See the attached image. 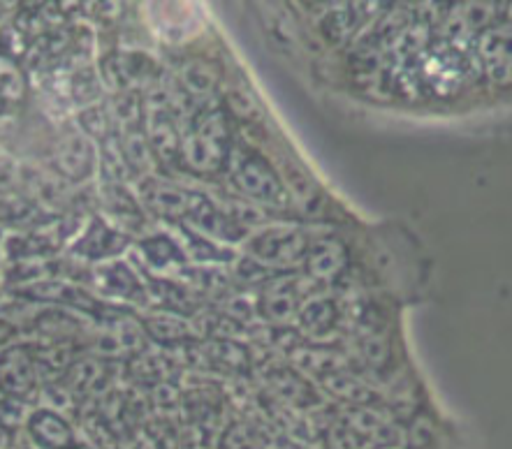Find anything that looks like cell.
<instances>
[{
	"label": "cell",
	"mask_w": 512,
	"mask_h": 449,
	"mask_svg": "<svg viewBox=\"0 0 512 449\" xmlns=\"http://www.w3.org/2000/svg\"><path fill=\"white\" fill-rule=\"evenodd\" d=\"M230 114L221 105L197 109L181 139L179 167L195 176H216L225 172L232 149Z\"/></svg>",
	"instance_id": "cell-1"
},
{
	"label": "cell",
	"mask_w": 512,
	"mask_h": 449,
	"mask_svg": "<svg viewBox=\"0 0 512 449\" xmlns=\"http://www.w3.org/2000/svg\"><path fill=\"white\" fill-rule=\"evenodd\" d=\"M225 174L230 176L234 190L246 200L265 206H279L285 202V188L272 163L244 144H232Z\"/></svg>",
	"instance_id": "cell-2"
},
{
	"label": "cell",
	"mask_w": 512,
	"mask_h": 449,
	"mask_svg": "<svg viewBox=\"0 0 512 449\" xmlns=\"http://www.w3.org/2000/svg\"><path fill=\"white\" fill-rule=\"evenodd\" d=\"M309 241L299 227L292 225H267L253 230L244 241V255L265 264L272 271H288L295 264L304 262Z\"/></svg>",
	"instance_id": "cell-3"
},
{
	"label": "cell",
	"mask_w": 512,
	"mask_h": 449,
	"mask_svg": "<svg viewBox=\"0 0 512 449\" xmlns=\"http://www.w3.org/2000/svg\"><path fill=\"white\" fill-rule=\"evenodd\" d=\"M51 172L61 176L70 186H84L100 169V144L93 142L82 130L63 132L51 146Z\"/></svg>",
	"instance_id": "cell-4"
},
{
	"label": "cell",
	"mask_w": 512,
	"mask_h": 449,
	"mask_svg": "<svg viewBox=\"0 0 512 449\" xmlns=\"http://www.w3.org/2000/svg\"><path fill=\"white\" fill-rule=\"evenodd\" d=\"M133 244V237L123 232L114 223H109L105 216H89L79 232L68 244V255L72 260L82 264H98L114 260L126 253L128 246Z\"/></svg>",
	"instance_id": "cell-5"
},
{
	"label": "cell",
	"mask_w": 512,
	"mask_h": 449,
	"mask_svg": "<svg viewBox=\"0 0 512 449\" xmlns=\"http://www.w3.org/2000/svg\"><path fill=\"white\" fill-rule=\"evenodd\" d=\"M89 281L102 301L116 306H149L144 276L121 257L93 264Z\"/></svg>",
	"instance_id": "cell-6"
},
{
	"label": "cell",
	"mask_w": 512,
	"mask_h": 449,
	"mask_svg": "<svg viewBox=\"0 0 512 449\" xmlns=\"http://www.w3.org/2000/svg\"><path fill=\"white\" fill-rule=\"evenodd\" d=\"M42 382L33 343H7L0 348V394L28 403L40 392Z\"/></svg>",
	"instance_id": "cell-7"
},
{
	"label": "cell",
	"mask_w": 512,
	"mask_h": 449,
	"mask_svg": "<svg viewBox=\"0 0 512 449\" xmlns=\"http://www.w3.org/2000/svg\"><path fill=\"white\" fill-rule=\"evenodd\" d=\"M197 195H200L197 190H188L158 174L137 181V197L146 213L165 220V223L184 225L197 202Z\"/></svg>",
	"instance_id": "cell-8"
},
{
	"label": "cell",
	"mask_w": 512,
	"mask_h": 449,
	"mask_svg": "<svg viewBox=\"0 0 512 449\" xmlns=\"http://www.w3.org/2000/svg\"><path fill=\"white\" fill-rule=\"evenodd\" d=\"M184 225L193 227V230L207 234V237L221 241L225 246L244 244L251 230H246L237 218L228 211V206L216 204L211 197L204 193L197 195V202L190 211V216Z\"/></svg>",
	"instance_id": "cell-9"
},
{
	"label": "cell",
	"mask_w": 512,
	"mask_h": 449,
	"mask_svg": "<svg viewBox=\"0 0 512 449\" xmlns=\"http://www.w3.org/2000/svg\"><path fill=\"white\" fill-rule=\"evenodd\" d=\"M299 306H302V290L297 278L288 271L269 278L258 294V318L274 325H285L290 318H297Z\"/></svg>",
	"instance_id": "cell-10"
},
{
	"label": "cell",
	"mask_w": 512,
	"mask_h": 449,
	"mask_svg": "<svg viewBox=\"0 0 512 449\" xmlns=\"http://www.w3.org/2000/svg\"><path fill=\"white\" fill-rule=\"evenodd\" d=\"M61 213L47 209L45 204L35 200L28 193L14 190V193L0 195V227L12 232H35L54 225Z\"/></svg>",
	"instance_id": "cell-11"
},
{
	"label": "cell",
	"mask_w": 512,
	"mask_h": 449,
	"mask_svg": "<svg viewBox=\"0 0 512 449\" xmlns=\"http://www.w3.org/2000/svg\"><path fill=\"white\" fill-rule=\"evenodd\" d=\"M98 202L109 223H114L123 232L133 230V227L135 230L142 227L146 223V216H149L140 197L133 195V190L128 188V183L100 181Z\"/></svg>",
	"instance_id": "cell-12"
},
{
	"label": "cell",
	"mask_w": 512,
	"mask_h": 449,
	"mask_svg": "<svg viewBox=\"0 0 512 449\" xmlns=\"http://www.w3.org/2000/svg\"><path fill=\"white\" fill-rule=\"evenodd\" d=\"M137 255H140L146 271L156 276H177L181 269L190 264L181 241L163 232L146 234L137 241Z\"/></svg>",
	"instance_id": "cell-13"
},
{
	"label": "cell",
	"mask_w": 512,
	"mask_h": 449,
	"mask_svg": "<svg viewBox=\"0 0 512 449\" xmlns=\"http://www.w3.org/2000/svg\"><path fill=\"white\" fill-rule=\"evenodd\" d=\"M112 359H105L93 352H79L75 362L68 366V371L63 373V382L68 385L77 396H89L105 392L112 382Z\"/></svg>",
	"instance_id": "cell-14"
},
{
	"label": "cell",
	"mask_w": 512,
	"mask_h": 449,
	"mask_svg": "<svg viewBox=\"0 0 512 449\" xmlns=\"http://www.w3.org/2000/svg\"><path fill=\"white\" fill-rule=\"evenodd\" d=\"M26 431L40 449H72L77 447V436L68 419L51 408L33 410L26 419Z\"/></svg>",
	"instance_id": "cell-15"
},
{
	"label": "cell",
	"mask_w": 512,
	"mask_h": 449,
	"mask_svg": "<svg viewBox=\"0 0 512 449\" xmlns=\"http://www.w3.org/2000/svg\"><path fill=\"white\" fill-rule=\"evenodd\" d=\"M140 320L146 331V338L163 345V348H184L190 341H197V338H200L193 327V322H190L186 315L153 308L151 313H146Z\"/></svg>",
	"instance_id": "cell-16"
},
{
	"label": "cell",
	"mask_w": 512,
	"mask_h": 449,
	"mask_svg": "<svg viewBox=\"0 0 512 449\" xmlns=\"http://www.w3.org/2000/svg\"><path fill=\"white\" fill-rule=\"evenodd\" d=\"M348 267V250L339 239H318L304 255L306 276L316 283H334Z\"/></svg>",
	"instance_id": "cell-17"
},
{
	"label": "cell",
	"mask_w": 512,
	"mask_h": 449,
	"mask_svg": "<svg viewBox=\"0 0 512 449\" xmlns=\"http://www.w3.org/2000/svg\"><path fill=\"white\" fill-rule=\"evenodd\" d=\"M197 350H200L204 366L214 368V371L246 373L251 368L248 348L234 338H197Z\"/></svg>",
	"instance_id": "cell-18"
},
{
	"label": "cell",
	"mask_w": 512,
	"mask_h": 449,
	"mask_svg": "<svg viewBox=\"0 0 512 449\" xmlns=\"http://www.w3.org/2000/svg\"><path fill=\"white\" fill-rule=\"evenodd\" d=\"M181 227V246H184L190 264H216V267H228L237 260L232 246H225L221 241L207 237V234L193 230L188 225Z\"/></svg>",
	"instance_id": "cell-19"
},
{
	"label": "cell",
	"mask_w": 512,
	"mask_h": 449,
	"mask_svg": "<svg viewBox=\"0 0 512 449\" xmlns=\"http://www.w3.org/2000/svg\"><path fill=\"white\" fill-rule=\"evenodd\" d=\"M116 139H119L121 156H123V160H126V165L135 181L149 179V176L156 174L158 160H156V156H153L151 144H149V139H146L144 128L116 132Z\"/></svg>",
	"instance_id": "cell-20"
},
{
	"label": "cell",
	"mask_w": 512,
	"mask_h": 449,
	"mask_svg": "<svg viewBox=\"0 0 512 449\" xmlns=\"http://www.w3.org/2000/svg\"><path fill=\"white\" fill-rule=\"evenodd\" d=\"M297 322L306 336L327 338L339 325V308L329 297H311L299 306Z\"/></svg>",
	"instance_id": "cell-21"
},
{
	"label": "cell",
	"mask_w": 512,
	"mask_h": 449,
	"mask_svg": "<svg viewBox=\"0 0 512 449\" xmlns=\"http://www.w3.org/2000/svg\"><path fill=\"white\" fill-rule=\"evenodd\" d=\"M269 387H272V392L279 396L281 401L290 403V406L306 408L318 401V396L313 394L309 382L295 371H274L269 375Z\"/></svg>",
	"instance_id": "cell-22"
},
{
	"label": "cell",
	"mask_w": 512,
	"mask_h": 449,
	"mask_svg": "<svg viewBox=\"0 0 512 449\" xmlns=\"http://www.w3.org/2000/svg\"><path fill=\"white\" fill-rule=\"evenodd\" d=\"M100 93L102 84L91 68H77L65 82V100L77 109L98 105Z\"/></svg>",
	"instance_id": "cell-23"
},
{
	"label": "cell",
	"mask_w": 512,
	"mask_h": 449,
	"mask_svg": "<svg viewBox=\"0 0 512 449\" xmlns=\"http://www.w3.org/2000/svg\"><path fill=\"white\" fill-rule=\"evenodd\" d=\"M323 387L334 396H339V399L353 403V406H371L373 399H376L371 389L364 385L360 378H355L353 373H346L343 368L336 373L325 375Z\"/></svg>",
	"instance_id": "cell-24"
},
{
	"label": "cell",
	"mask_w": 512,
	"mask_h": 449,
	"mask_svg": "<svg viewBox=\"0 0 512 449\" xmlns=\"http://www.w3.org/2000/svg\"><path fill=\"white\" fill-rule=\"evenodd\" d=\"M179 82L188 98L207 100V98H214L216 86H218V75L211 70V65H207L204 61H190L181 68Z\"/></svg>",
	"instance_id": "cell-25"
},
{
	"label": "cell",
	"mask_w": 512,
	"mask_h": 449,
	"mask_svg": "<svg viewBox=\"0 0 512 449\" xmlns=\"http://www.w3.org/2000/svg\"><path fill=\"white\" fill-rule=\"evenodd\" d=\"M77 128L82 130L84 135H89L93 142H98V144L105 142L107 137L116 135L105 102H98V105L79 109V112H77Z\"/></svg>",
	"instance_id": "cell-26"
},
{
	"label": "cell",
	"mask_w": 512,
	"mask_h": 449,
	"mask_svg": "<svg viewBox=\"0 0 512 449\" xmlns=\"http://www.w3.org/2000/svg\"><path fill=\"white\" fill-rule=\"evenodd\" d=\"M26 91V77L17 61L7 54L0 56V98L5 100V105H19L26 98Z\"/></svg>",
	"instance_id": "cell-27"
},
{
	"label": "cell",
	"mask_w": 512,
	"mask_h": 449,
	"mask_svg": "<svg viewBox=\"0 0 512 449\" xmlns=\"http://www.w3.org/2000/svg\"><path fill=\"white\" fill-rule=\"evenodd\" d=\"M297 355V364L304 371L316 373L320 378H325L329 373H336L343 368V359L339 357V352L325 350V348H306V350H295Z\"/></svg>",
	"instance_id": "cell-28"
},
{
	"label": "cell",
	"mask_w": 512,
	"mask_h": 449,
	"mask_svg": "<svg viewBox=\"0 0 512 449\" xmlns=\"http://www.w3.org/2000/svg\"><path fill=\"white\" fill-rule=\"evenodd\" d=\"M223 447L225 449H262L265 447V438H262L253 426L232 424L223 436Z\"/></svg>",
	"instance_id": "cell-29"
},
{
	"label": "cell",
	"mask_w": 512,
	"mask_h": 449,
	"mask_svg": "<svg viewBox=\"0 0 512 449\" xmlns=\"http://www.w3.org/2000/svg\"><path fill=\"white\" fill-rule=\"evenodd\" d=\"M21 190V169L12 158L0 156V195Z\"/></svg>",
	"instance_id": "cell-30"
},
{
	"label": "cell",
	"mask_w": 512,
	"mask_h": 449,
	"mask_svg": "<svg viewBox=\"0 0 512 449\" xmlns=\"http://www.w3.org/2000/svg\"><path fill=\"white\" fill-rule=\"evenodd\" d=\"M7 438H10V429H7V426L0 422V449H5Z\"/></svg>",
	"instance_id": "cell-31"
},
{
	"label": "cell",
	"mask_w": 512,
	"mask_h": 449,
	"mask_svg": "<svg viewBox=\"0 0 512 449\" xmlns=\"http://www.w3.org/2000/svg\"><path fill=\"white\" fill-rule=\"evenodd\" d=\"M5 290H7V285H5V276H3V271H0V301H3V294H5Z\"/></svg>",
	"instance_id": "cell-32"
},
{
	"label": "cell",
	"mask_w": 512,
	"mask_h": 449,
	"mask_svg": "<svg viewBox=\"0 0 512 449\" xmlns=\"http://www.w3.org/2000/svg\"><path fill=\"white\" fill-rule=\"evenodd\" d=\"M3 246H5V230L0 227V260H3Z\"/></svg>",
	"instance_id": "cell-33"
},
{
	"label": "cell",
	"mask_w": 512,
	"mask_h": 449,
	"mask_svg": "<svg viewBox=\"0 0 512 449\" xmlns=\"http://www.w3.org/2000/svg\"><path fill=\"white\" fill-rule=\"evenodd\" d=\"M3 112H5V100L0 98V116H3Z\"/></svg>",
	"instance_id": "cell-34"
},
{
	"label": "cell",
	"mask_w": 512,
	"mask_h": 449,
	"mask_svg": "<svg viewBox=\"0 0 512 449\" xmlns=\"http://www.w3.org/2000/svg\"><path fill=\"white\" fill-rule=\"evenodd\" d=\"M288 449H302V447H288Z\"/></svg>",
	"instance_id": "cell-35"
}]
</instances>
